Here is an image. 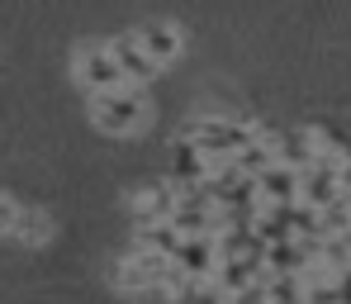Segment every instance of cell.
Masks as SVG:
<instances>
[{
    "label": "cell",
    "instance_id": "1",
    "mask_svg": "<svg viewBox=\"0 0 351 304\" xmlns=\"http://www.w3.org/2000/svg\"><path fill=\"white\" fill-rule=\"evenodd\" d=\"M147 95H143V86H119V91H100V95H90V119L100 133H114V138H128V133H138L143 124H147Z\"/></svg>",
    "mask_w": 351,
    "mask_h": 304
},
{
    "label": "cell",
    "instance_id": "2",
    "mask_svg": "<svg viewBox=\"0 0 351 304\" xmlns=\"http://www.w3.org/2000/svg\"><path fill=\"white\" fill-rule=\"evenodd\" d=\"M256 138V124L247 119H219V115H199V119L185 124V143H195L204 157H209V167L214 162H233L237 148H247Z\"/></svg>",
    "mask_w": 351,
    "mask_h": 304
},
{
    "label": "cell",
    "instance_id": "3",
    "mask_svg": "<svg viewBox=\"0 0 351 304\" xmlns=\"http://www.w3.org/2000/svg\"><path fill=\"white\" fill-rule=\"evenodd\" d=\"M71 71H76V81H81L90 95L128 86V81H123V71H119V62H114V53H110V43H86V48H76Z\"/></svg>",
    "mask_w": 351,
    "mask_h": 304
},
{
    "label": "cell",
    "instance_id": "4",
    "mask_svg": "<svg viewBox=\"0 0 351 304\" xmlns=\"http://www.w3.org/2000/svg\"><path fill=\"white\" fill-rule=\"evenodd\" d=\"M167 266H171V257H157V252L133 247L114 266V290L119 295H147V290H157V281H162Z\"/></svg>",
    "mask_w": 351,
    "mask_h": 304
},
{
    "label": "cell",
    "instance_id": "5",
    "mask_svg": "<svg viewBox=\"0 0 351 304\" xmlns=\"http://www.w3.org/2000/svg\"><path fill=\"white\" fill-rule=\"evenodd\" d=\"M133 38H138V48L147 53V62L162 71V67H171L180 58V48H185V38H180V29H176L171 19H143L138 29H133Z\"/></svg>",
    "mask_w": 351,
    "mask_h": 304
},
{
    "label": "cell",
    "instance_id": "6",
    "mask_svg": "<svg viewBox=\"0 0 351 304\" xmlns=\"http://www.w3.org/2000/svg\"><path fill=\"white\" fill-rule=\"evenodd\" d=\"M266 276V266H261V257H219V266H214V276H209V285L223 295V300H233L237 290H247V285H256Z\"/></svg>",
    "mask_w": 351,
    "mask_h": 304
},
{
    "label": "cell",
    "instance_id": "7",
    "mask_svg": "<svg viewBox=\"0 0 351 304\" xmlns=\"http://www.w3.org/2000/svg\"><path fill=\"white\" fill-rule=\"evenodd\" d=\"M171 261L195 281V285H204V281L214 276V266H219V247H214V238H180V247L171 252Z\"/></svg>",
    "mask_w": 351,
    "mask_h": 304
},
{
    "label": "cell",
    "instance_id": "8",
    "mask_svg": "<svg viewBox=\"0 0 351 304\" xmlns=\"http://www.w3.org/2000/svg\"><path fill=\"white\" fill-rule=\"evenodd\" d=\"M171 204H176V181H162V185H143L133 190V224H162L171 219Z\"/></svg>",
    "mask_w": 351,
    "mask_h": 304
},
{
    "label": "cell",
    "instance_id": "9",
    "mask_svg": "<svg viewBox=\"0 0 351 304\" xmlns=\"http://www.w3.org/2000/svg\"><path fill=\"white\" fill-rule=\"evenodd\" d=\"M342 176H332V172H323V167H304L299 172V204H308V209H328L332 200H342Z\"/></svg>",
    "mask_w": 351,
    "mask_h": 304
},
{
    "label": "cell",
    "instance_id": "10",
    "mask_svg": "<svg viewBox=\"0 0 351 304\" xmlns=\"http://www.w3.org/2000/svg\"><path fill=\"white\" fill-rule=\"evenodd\" d=\"M256 195H261V204H294L299 200V172L285 162H271L256 176Z\"/></svg>",
    "mask_w": 351,
    "mask_h": 304
},
{
    "label": "cell",
    "instance_id": "11",
    "mask_svg": "<svg viewBox=\"0 0 351 304\" xmlns=\"http://www.w3.org/2000/svg\"><path fill=\"white\" fill-rule=\"evenodd\" d=\"M110 53H114V62H119V71H123V81H128V86H143L147 76H157V67L147 62V53L138 48V38H133V34H119L114 43H110Z\"/></svg>",
    "mask_w": 351,
    "mask_h": 304
},
{
    "label": "cell",
    "instance_id": "12",
    "mask_svg": "<svg viewBox=\"0 0 351 304\" xmlns=\"http://www.w3.org/2000/svg\"><path fill=\"white\" fill-rule=\"evenodd\" d=\"M204 176H209V157H204L195 143H185V138H180V143H176V152H171V181L176 185H199Z\"/></svg>",
    "mask_w": 351,
    "mask_h": 304
},
{
    "label": "cell",
    "instance_id": "13",
    "mask_svg": "<svg viewBox=\"0 0 351 304\" xmlns=\"http://www.w3.org/2000/svg\"><path fill=\"white\" fill-rule=\"evenodd\" d=\"M10 238L24 243V247H43L48 238H53V214H43V209H19Z\"/></svg>",
    "mask_w": 351,
    "mask_h": 304
},
{
    "label": "cell",
    "instance_id": "14",
    "mask_svg": "<svg viewBox=\"0 0 351 304\" xmlns=\"http://www.w3.org/2000/svg\"><path fill=\"white\" fill-rule=\"evenodd\" d=\"M261 285H266V300L271 304H308L304 276H261Z\"/></svg>",
    "mask_w": 351,
    "mask_h": 304
},
{
    "label": "cell",
    "instance_id": "15",
    "mask_svg": "<svg viewBox=\"0 0 351 304\" xmlns=\"http://www.w3.org/2000/svg\"><path fill=\"white\" fill-rule=\"evenodd\" d=\"M138 247H143V252H157V257H171L176 247H180V233H176L167 219H162V224H143V229H138Z\"/></svg>",
    "mask_w": 351,
    "mask_h": 304
},
{
    "label": "cell",
    "instance_id": "16",
    "mask_svg": "<svg viewBox=\"0 0 351 304\" xmlns=\"http://www.w3.org/2000/svg\"><path fill=\"white\" fill-rule=\"evenodd\" d=\"M14 214H19V204H14L10 195H0V238H10V229H14Z\"/></svg>",
    "mask_w": 351,
    "mask_h": 304
},
{
    "label": "cell",
    "instance_id": "17",
    "mask_svg": "<svg viewBox=\"0 0 351 304\" xmlns=\"http://www.w3.org/2000/svg\"><path fill=\"white\" fill-rule=\"evenodd\" d=\"M228 304H271V300H266V285L256 281V285H247V290H237V295H233Z\"/></svg>",
    "mask_w": 351,
    "mask_h": 304
}]
</instances>
